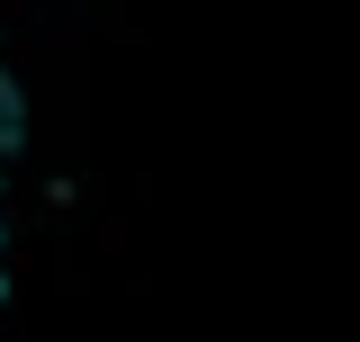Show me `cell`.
Returning <instances> with one entry per match:
<instances>
[{
	"mask_svg": "<svg viewBox=\"0 0 360 342\" xmlns=\"http://www.w3.org/2000/svg\"><path fill=\"white\" fill-rule=\"evenodd\" d=\"M18 135H27V90H18V72H9V63H0V153H9Z\"/></svg>",
	"mask_w": 360,
	"mask_h": 342,
	"instance_id": "1",
	"label": "cell"
}]
</instances>
